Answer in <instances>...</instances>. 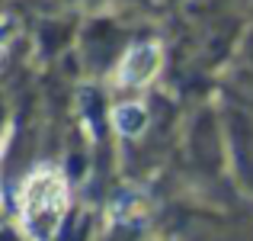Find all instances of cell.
<instances>
[{
  "label": "cell",
  "mask_w": 253,
  "mask_h": 241,
  "mask_svg": "<svg viewBox=\"0 0 253 241\" xmlns=\"http://www.w3.org/2000/svg\"><path fill=\"white\" fill-rule=\"evenodd\" d=\"M68 180L58 167L42 164L19 186V225L29 241H55L68 212Z\"/></svg>",
  "instance_id": "cell-1"
},
{
  "label": "cell",
  "mask_w": 253,
  "mask_h": 241,
  "mask_svg": "<svg viewBox=\"0 0 253 241\" xmlns=\"http://www.w3.org/2000/svg\"><path fill=\"white\" fill-rule=\"evenodd\" d=\"M112 125H116L119 135L138 138V135L144 132V125H148V110H144V103L131 100V103L116 106V110H112Z\"/></svg>",
  "instance_id": "cell-3"
},
{
  "label": "cell",
  "mask_w": 253,
  "mask_h": 241,
  "mask_svg": "<svg viewBox=\"0 0 253 241\" xmlns=\"http://www.w3.org/2000/svg\"><path fill=\"white\" fill-rule=\"evenodd\" d=\"M164 64V49L161 42H138L125 52V58L116 68V84L119 87H148L157 77Z\"/></svg>",
  "instance_id": "cell-2"
}]
</instances>
